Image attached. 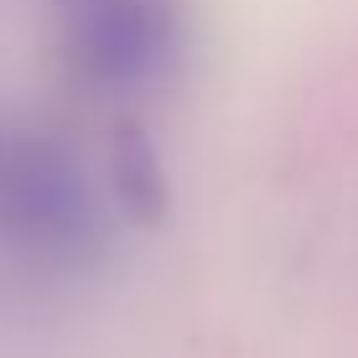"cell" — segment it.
I'll use <instances>...</instances> for the list:
<instances>
[{"label":"cell","mask_w":358,"mask_h":358,"mask_svg":"<svg viewBox=\"0 0 358 358\" xmlns=\"http://www.w3.org/2000/svg\"><path fill=\"white\" fill-rule=\"evenodd\" d=\"M171 16L162 0H78L68 31V57L89 89L135 94L171 63Z\"/></svg>","instance_id":"obj_2"},{"label":"cell","mask_w":358,"mask_h":358,"mask_svg":"<svg viewBox=\"0 0 358 358\" xmlns=\"http://www.w3.org/2000/svg\"><path fill=\"white\" fill-rule=\"evenodd\" d=\"M104 239L94 177L57 135H0V250L36 270H73Z\"/></svg>","instance_id":"obj_1"},{"label":"cell","mask_w":358,"mask_h":358,"mask_svg":"<svg viewBox=\"0 0 358 358\" xmlns=\"http://www.w3.org/2000/svg\"><path fill=\"white\" fill-rule=\"evenodd\" d=\"M109 187H115V203L130 213V224L156 229L166 218V203H171L166 166L156 141L141 125L115 130V141H109Z\"/></svg>","instance_id":"obj_3"}]
</instances>
